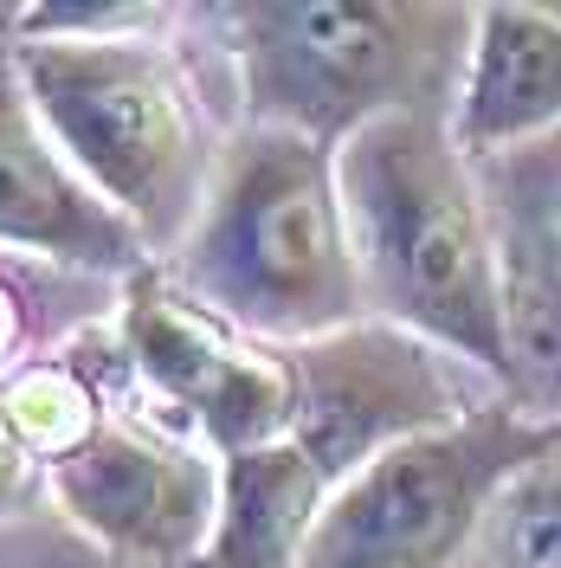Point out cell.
Here are the masks:
<instances>
[{"mask_svg": "<svg viewBox=\"0 0 561 568\" xmlns=\"http://www.w3.org/2000/svg\"><path fill=\"white\" fill-rule=\"evenodd\" d=\"M169 272L233 329L278 349L368 323L336 149L233 123L201 220Z\"/></svg>", "mask_w": 561, "mask_h": 568, "instance_id": "obj_4", "label": "cell"}, {"mask_svg": "<svg viewBox=\"0 0 561 568\" xmlns=\"http://www.w3.org/2000/svg\"><path fill=\"white\" fill-rule=\"evenodd\" d=\"M0 252H27L116 284L155 265L149 246L98 201V187L71 169L52 130L39 123L13 52H0Z\"/></svg>", "mask_w": 561, "mask_h": 568, "instance_id": "obj_9", "label": "cell"}, {"mask_svg": "<svg viewBox=\"0 0 561 568\" xmlns=\"http://www.w3.org/2000/svg\"><path fill=\"white\" fill-rule=\"evenodd\" d=\"M194 20L233 65L239 123L336 155L387 116H452L478 33L458 0H233Z\"/></svg>", "mask_w": 561, "mask_h": 568, "instance_id": "obj_2", "label": "cell"}, {"mask_svg": "<svg viewBox=\"0 0 561 568\" xmlns=\"http://www.w3.org/2000/svg\"><path fill=\"white\" fill-rule=\"evenodd\" d=\"M555 414H561V400H555Z\"/></svg>", "mask_w": 561, "mask_h": 568, "instance_id": "obj_17", "label": "cell"}, {"mask_svg": "<svg viewBox=\"0 0 561 568\" xmlns=\"http://www.w3.org/2000/svg\"><path fill=\"white\" fill-rule=\"evenodd\" d=\"M484 568H561V439L497 497L484 542Z\"/></svg>", "mask_w": 561, "mask_h": 568, "instance_id": "obj_13", "label": "cell"}, {"mask_svg": "<svg viewBox=\"0 0 561 568\" xmlns=\"http://www.w3.org/2000/svg\"><path fill=\"white\" fill-rule=\"evenodd\" d=\"M290 382H297V414H290V446L343 491L361 465L420 439L432 426H452L465 407L458 394V362L432 343L394 329V323H349L336 336L290 343Z\"/></svg>", "mask_w": 561, "mask_h": 568, "instance_id": "obj_8", "label": "cell"}, {"mask_svg": "<svg viewBox=\"0 0 561 568\" xmlns=\"http://www.w3.org/2000/svg\"><path fill=\"white\" fill-rule=\"evenodd\" d=\"M33 504H45V465L20 439V426L7 414V394H0V517H27Z\"/></svg>", "mask_w": 561, "mask_h": 568, "instance_id": "obj_14", "label": "cell"}, {"mask_svg": "<svg viewBox=\"0 0 561 568\" xmlns=\"http://www.w3.org/2000/svg\"><path fill=\"white\" fill-rule=\"evenodd\" d=\"M503 246L517 400L555 414L561 400V130L529 149L478 162Z\"/></svg>", "mask_w": 561, "mask_h": 568, "instance_id": "obj_10", "label": "cell"}, {"mask_svg": "<svg viewBox=\"0 0 561 568\" xmlns=\"http://www.w3.org/2000/svg\"><path fill=\"white\" fill-rule=\"evenodd\" d=\"M336 485L290 439L220 459V524L194 568H304Z\"/></svg>", "mask_w": 561, "mask_h": 568, "instance_id": "obj_12", "label": "cell"}, {"mask_svg": "<svg viewBox=\"0 0 561 568\" xmlns=\"http://www.w3.org/2000/svg\"><path fill=\"white\" fill-rule=\"evenodd\" d=\"M169 27L7 45L39 123L155 265H169L194 233L233 136V123H220L201 98V78Z\"/></svg>", "mask_w": 561, "mask_h": 568, "instance_id": "obj_3", "label": "cell"}, {"mask_svg": "<svg viewBox=\"0 0 561 568\" xmlns=\"http://www.w3.org/2000/svg\"><path fill=\"white\" fill-rule=\"evenodd\" d=\"M561 439V414L523 400H478L452 426L361 465L329 497L304 568H465L497 497Z\"/></svg>", "mask_w": 561, "mask_h": 568, "instance_id": "obj_5", "label": "cell"}, {"mask_svg": "<svg viewBox=\"0 0 561 568\" xmlns=\"http://www.w3.org/2000/svg\"><path fill=\"white\" fill-rule=\"evenodd\" d=\"M45 504L110 562L194 568L220 524V453L130 394L45 471Z\"/></svg>", "mask_w": 561, "mask_h": 568, "instance_id": "obj_7", "label": "cell"}, {"mask_svg": "<svg viewBox=\"0 0 561 568\" xmlns=\"http://www.w3.org/2000/svg\"><path fill=\"white\" fill-rule=\"evenodd\" d=\"M368 317L491 375L517 400L503 246L452 116H387L336 155Z\"/></svg>", "mask_w": 561, "mask_h": 568, "instance_id": "obj_1", "label": "cell"}, {"mask_svg": "<svg viewBox=\"0 0 561 568\" xmlns=\"http://www.w3.org/2000/svg\"><path fill=\"white\" fill-rule=\"evenodd\" d=\"M465 568H484V562H465Z\"/></svg>", "mask_w": 561, "mask_h": 568, "instance_id": "obj_16", "label": "cell"}, {"mask_svg": "<svg viewBox=\"0 0 561 568\" xmlns=\"http://www.w3.org/2000/svg\"><path fill=\"white\" fill-rule=\"evenodd\" d=\"M27 362H33V311H27L20 284L0 272V382Z\"/></svg>", "mask_w": 561, "mask_h": 568, "instance_id": "obj_15", "label": "cell"}, {"mask_svg": "<svg viewBox=\"0 0 561 568\" xmlns=\"http://www.w3.org/2000/svg\"><path fill=\"white\" fill-rule=\"evenodd\" d=\"M561 130V13L555 7H478V33L452 104V136L471 162Z\"/></svg>", "mask_w": 561, "mask_h": 568, "instance_id": "obj_11", "label": "cell"}, {"mask_svg": "<svg viewBox=\"0 0 561 568\" xmlns=\"http://www.w3.org/2000/svg\"><path fill=\"white\" fill-rule=\"evenodd\" d=\"M110 336L142 400L187 426L194 439H207L220 459L290 433L297 414L290 355L233 329L169 265H142L130 284H116Z\"/></svg>", "mask_w": 561, "mask_h": 568, "instance_id": "obj_6", "label": "cell"}]
</instances>
